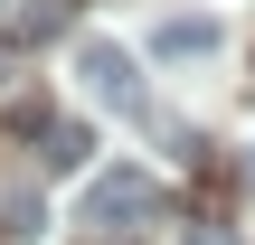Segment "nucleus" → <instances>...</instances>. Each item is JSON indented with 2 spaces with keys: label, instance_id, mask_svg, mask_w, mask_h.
<instances>
[{
  "label": "nucleus",
  "instance_id": "obj_1",
  "mask_svg": "<svg viewBox=\"0 0 255 245\" xmlns=\"http://www.w3.org/2000/svg\"><path fill=\"white\" fill-rule=\"evenodd\" d=\"M76 85H85L95 104H114V113H142V66H132V47H114V38H76Z\"/></svg>",
  "mask_w": 255,
  "mask_h": 245
},
{
  "label": "nucleus",
  "instance_id": "obj_2",
  "mask_svg": "<svg viewBox=\"0 0 255 245\" xmlns=\"http://www.w3.org/2000/svg\"><path fill=\"white\" fill-rule=\"evenodd\" d=\"M161 208V179L151 170H104L95 189H85V217L95 227H123V217H151Z\"/></svg>",
  "mask_w": 255,
  "mask_h": 245
},
{
  "label": "nucleus",
  "instance_id": "obj_3",
  "mask_svg": "<svg viewBox=\"0 0 255 245\" xmlns=\"http://www.w3.org/2000/svg\"><path fill=\"white\" fill-rule=\"evenodd\" d=\"M208 47H218V19H208V9H199V19H161V28H151V57H208Z\"/></svg>",
  "mask_w": 255,
  "mask_h": 245
},
{
  "label": "nucleus",
  "instance_id": "obj_4",
  "mask_svg": "<svg viewBox=\"0 0 255 245\" xmlns=\"http://www.w3.org/2000/svg\"><path fill=\"white\" fill-rule=\"evenodd\" d=\"M85 151H95L85 123H47V132H38V161H47V170H85Z\"/></svg>",
  "mask_w": 255,
  "mask_h": 245
},
{
  "label": "nucleus",
  "instance_id": "obj_5",
  "mask_svg": "<svg viewBox=\"0 0 255 245\" xmlns=\"http://www.w3.org/2000/svg\"><path fill=\"white\" fill-rule=\"evenodd\" d=\"M38 227H47V208H38V198H9V227H0V236H38Z\"/></svg>",
  "mask_w": 255,
  "mask_h": 245
},
{
  "label": "nucleus",
  "instance_id": "obj_6",
  "mask_svg": "<svg viewBox=\"0 0 255 245\" xmlns=\"http://www.w3.org/2000/svg\"><path fill=\"white\" fill-rule=\"evenodd\" d=\"M180 245H237V236H227V227H189Z\"/></svg>",
  "mask_w": 255,
  "mask_h": 245
},
{
  "label": "nucleus",
  "instance_id": "obj_7",
  "mask_svg": "<svg viewBox=\"0 0 255 245\" xmlns=\"http://www.w3.org/2000/svg\"><path fill=\"white\" fill-rule=\"evenodd\" d=\"M246 179H255V151H246Z\"/></svg>",
  "mask_w": 255,
  "mask_h": 245
}]
</instances>
